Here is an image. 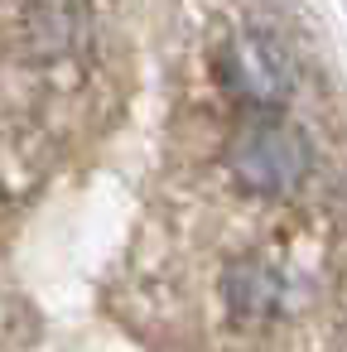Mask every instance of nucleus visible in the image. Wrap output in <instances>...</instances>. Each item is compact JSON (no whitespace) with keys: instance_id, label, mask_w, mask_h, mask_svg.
Returning a JSON list of instances; mask_svg holds the SVG:
<instances>
[{"instance_id":"nucleus-1","label":"nucleus","mask_w":347,"mask_h":352,"mask_svg":"<svg viewBox=\"0 0 347 352\" xmlns=\"http://www.w3.org/2000/svg\"><path fill=\"white\" fill-rule=\"evenodd\" d=\"M227 169H232V179L246 193H256V198H284L309 174V140L289 121H280L270 111H256L251 121H241L232 131V140H227Z\"/></svg>"},{"instance_id":"nucleus-2","label":"nucleus","mask_w":347,"mask_h":352,"mask_svg":"<svg viewBox=\"0 0 347 352\" xmlns=\"http://www.w3.org/2000/svg\"><path fill=\"white\" fill-rule=\"evenodd\" d=\"M222 82L256 111H275L294 92V63L270 30H236L222 44Z\"/></svg>"},{"instance_id":"nucleus-3","label":"nucleus","mask_w":347,"mask_h":352,"mask_svg":"<svg viewBox=\"0 0 347 352\" xmlns=\"http://www.w3.org/2000/svg\"><path fill=\"white\" fill-rule=\"evenodd\" d=\"M222 299H227V314H232L236 323H260V318H270V314L280 309V275H275L265 261L246 256V261H236V265L227 270Z\"/></svg>"}]
</instances>
